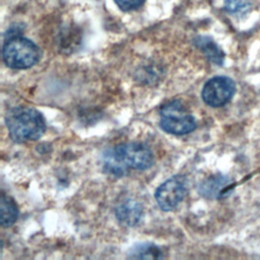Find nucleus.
Masks as SVG:
<instances>
[{"label":"nucleus","instance_id":"obj_11","mask_svg":"<svg viewBox=\"0 0 260 260\" xmlns=\"http://www.w3.org/2000/svg\"><path fill=\"white\" fill-rule=\"evenodd\" d=\"M130 258H142V259H159L162 258L161 250L150 243H140L135 245L129 252Z\"/></svg>","mask_w":260,"mask_h":260},{"label":"nucleus","instance_id":"obj_10","mask_svg":"<svg viewBox=\"0 0 260 260\" xmlns=\"http://www.w3.org/2000/svg\"><path fill=\"white\" fill-rule=\"evenodd\" d=\"M0 213V223L4 228L12 225L16 221L18 216V208L15 202L5 194H2L1 196Z\"/></svg>","mask_w":260,"mask_h":260},{"label":"nucleus","instance_id":"obj_4","mask_svg":"<svg viewBox=\"0 0 260 260\" xmlns=\"http://www.w3.org/2000/svg\"><path fill=\"white\" fill-rule=\"evenodd\" d=\"M187 192V178L183 175H176L157 188L154 197L162 210L170 211L177 207V205L185 198Z\"/></svg>","mask_w":260,"mask_h":260},{"label":"nucleus","instance_id":"obj_5","mask_svg":"<svg viewBox=\"0 0 260 260\" xmlns=\"http://www.w3.org/2000/svg\"><path fill=\"white\" fill-rule=\"evenodd\" d=\"M117 156L127 167L134 170H146L153 164V154L144 144L127 142L114 148Z\"/></svg>","mask_w":260,"mask_h":260},{"label":"nucleus","instance_id":"obj_2","mask_svg":"<svg viewBox=\"0 0 260 260\" xmlns=\"http://www.w3.org/2000/svg\"><path fill=\"white\" fill-rule=\"evenodd\" d=\"M2 55L3 61L8 67L26 69L39 62L41 51L30 40L19 36H12L5 41Z\"/></svg>","mask_w":260,"mask_h":260},{"label":"nucleus","instance_id":"obj_1","mask_svg":"<svg viewBox=\"0 0 260 260\" xmlns=\"http://www.w3.org/2000/svg\"><path fill=\"white\" fill-rule=\"evenodd\" d=\"M10 137L16 142L39 139L46 130L42 114L29 107H15L5 117Z\"/></svg>","mask_w":260,"mask_h":260},{"label":"nucleus","instance_id":"obj_14","mask_svg":"<svg viewBox=\"0 0 260 260\" xmlns=\"http://www.w3.org/2000/svg\"><path fill=\"white\" fill-rule=\"evenodd\" d=\"M114 2L122 10L128 11L138 8L145 2V0H114Z\"/></svg>","mask_w":260,"mask_h":260},{"label":"nucleus","instance_id":"obj_6","mask_svg":"<svg viewBox=\"0 0 260 260\" xmlns=\"http://www.w3.org/2000/svg\"><path fill=\"white\" fill-rule=\"evenodd\" d=\"M236 90V84L230 77L216 76L209 79L203 86L202 99L210 107L225 105Z\"/></svg>","mask_w":260,"mask_h":260},{"label":"nucleus","instance_id":"obj_12","mask_svg":"<svg viewBox=\"0 0 260 260\" xmlns=\"http://www.w3.org/2000/svg\"><path fill=\"white\" fill-rule=\"evenodd\" d=\"M104 170L115 176H123L126 174L127 167L122 162V160L117 156L114 149L108 150L103 157Z\"/></svg>","mask_w":260,"mask_h":260},{"label":"nucleus","instance_id":"obj_3","mask_svg":"<svg viewBox=\"0 0 260 260\" xmlns=\"http://www.w3.org/2000/svg\"><path fill=\"white\" fill-rule=\"evenodd\" d=\"M160 127L168 133L184 135L195 129L196 121L179 101H173L160 109Z\"/></svg>","mask_w":260,"mask_h":260},{"label":"nucleus","instance_id":"obj_13","mask_svg":"<svg viewBox=\"0 0 260 260\" xmlns=\"http://www.w3.org/2000/svg\"><path fill=\"white\" fill-rule=\"evenodd\" d=\"M224 9L231 14H241L252 6V0H223Z\"/></svg>","mask_w":260,"mask_h":260},{"label":"nucleus","instance_id":"obj_8","mask_svg":"<svg viewBox=\"0 0 260 260\" xmlns=\"http://www.w3.org/2000/svg\"><path fill=\"white\" fill-rule=\"evenodd\" d=\"M231 186L229 178L217 175L212 176L203 181L199 186V192L202 196L207 198H217L224 194L225 190Z\"/></svg>","mask_w":260,"mask_h":260},{"label":"nucleus","instance_id":"obj_9","mask_svg":"<svg viewBox=\"0 0 260 260\" xmlns=\"http://www.w3.org/2000/svg\"><path fill=\"white\" fill-rule=\"evenodd\" d=\"M194 45L199 48L203 54L214 64L221 65L224 55L220 48L208 37L199 36L194 39Z\"/></svg>","mask_w":260,"mask_h":260},{"label":"nucleus","instance_id":"obj_7","mask_svg":"<svg viewBox=\"0 0 260 260\" xmlns=\"http://www.w3.org/2000/svg\"><path fill=\"white\" fill-rule=\"evenodd\" d=\"M141 204L132 198L122 200L116 207L117 219L126 226L135 225L142 216Z\"/></svg>","mask_w":260,"mask_h":260}]
</instances>
